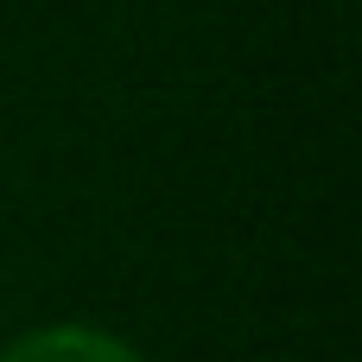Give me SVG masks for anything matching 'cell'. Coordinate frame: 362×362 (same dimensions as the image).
Segmentation results:
<instances>
[{
	"label": "cell",
	"mask_w": 362,
	"mask_h": 362,
	"mask_svg": "<svg viewBox=\"0 0 362 362\" xmlns=\"http://www.w3.org/2000/svg\"><path fill=\"white\" fill-rule=\"evenodd\" d=\"M13 362H121L108 344H95V337H38V344H25Z\"/></svg>",
	"instance_id": "obj_1"
}]
</instances>
